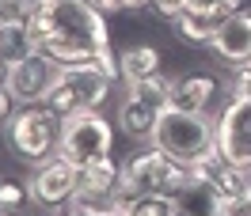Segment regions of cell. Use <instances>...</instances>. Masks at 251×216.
Masks as SVG:
<instances>
[{
    "mask_svg": "<svg viewBox=\"0 0 251 216\" xmlns=\"http://www.w3.org/2000/svg\"><path fill=\"white\" fill-rule=\"evenodd\" d=\"M31 31L38 53L53 57L57 65L92 61L103 46H110L107 16L92 0H38Z\"/></svg>",
    "mask_w": 251,
    "mask_h": 216,
    "instance_id": "cell-1",
    "label": "cell"
},
{
    "mask_svg": "<svg viewBox=\"0 0 251 216\" xmlns=\"http://www.w3.org/2000/svg\"><path fill=\"white\" fill-rule=\"evenodd\" d=\"M152 148L183 167H198L209 152H217V118L209 114H190V110L168 107L156 122Z\"/></svg>",
    "mask_w": 251,
    "mask_h": 216,
    "instance_id": "cell-2",
    "label": "cell"
},
{
    "mask_svg": "<svg viewBox=\"0 0 251 216\" xmlns=\"http://www.w3.org/2000/svg\"><path fill=\"white\" fill-rule=\"evenodd\" d=\"M4 140L16 159L23 163H46L57 155V144H61V118L38 103V107H16L12 118L4 122Z\"/></svg>",
    "mask_w": 251,
    "mask_h": 216,
    "instance_id": "cell-3",
    "label": "cell"
},
{
    "mask_svg": "<svg viewBox=\"0 0 251 216\" xmlns=\"http://www.w3.org/2000/svg\"><path fill=\"white\" fill-rule=\"evenodd\" d=\"M110 95V76L99 72L95 61L80 65H61V72L53 80V91L46 95V107L57 118H69L76 110H99Z\"/></svg>",
    "mask_w": 251,
    "mask_h": 216,
    "instance_id": "cell-4",
    "label": "cell"
},
{
    "mask_svg": "<svg viewBox=\"0 0 251 216\" xmlns=\"http://www.w3.org/2000/svg\"><path fill=\"white\" fill-rule=\"evenodd\" d=\"M194 171L168 159L164 152L149 148V152H137L122 163V186L133 194V197H175L183 186L190 182Z\"/></svg>",
    "mask_w": 251,
    "mask_h": 216,
    "instance_id": "cell-5",
    "label": "cell"
},
{
    "mask_svg": "<svg viewBox=\"0 0 251 216\" xmlns=\"http://www.w3.org/2000/svg\"><path fill=\"white\" fill-rule=\"evenodd\" d=\"M110 152H114V129L99 110H76V114L61 118L57 155H65L76 167H88L95 159H107Z\"/></svg>",
    "mask_w": 251,
    "mask_h": 216,
    "instance_id": "cell-6",
    "label": "cell"
},
{
    "mask_svg": "<svg viewBox=\"0 0 251 216\" xmlns=\"http://www.w3.org/2000/svg\"><path fill=\"white\" fill-rule=\"evenodd\" d=\"M76 190H80V167H76V163H69L65 155H53V159H46V163H38L34 174H31V182H27L31 205H34V209H42V213H57V209H65Z\"/></svg>",
    "mask_w": 251,
    "mask_h": 216,
    "instance_id": "cell-7",
    "label": "cell"
},
{
    "mask_svg": "<svg viewBox=\"0 0 251 216\" xmlns=\"http://www.w3.org/2000/svg\"><path fill=\"white\" fill-rule=\"evenodd\" d=\"M61 72V65L46 57V53H31L27 61L8 65V76H4V91L12 95L16 107H38L46 103V95L53 91V80Z\"/></svg>",
    "mask_w": 251,
    "mask_h": 216,
    "instance_id": "cell-8",
    "label": "cell"
},
{
    "mask_svg": "<svg viewBox=\"0 0 251 216\" xmlns=\"http://www.w3.org/2000/svg\"><path fill=\"white\" fill-rule=\"evenodd\" d=\"M217 152L228 163L251 167V99L232 95L217 114Z\"/></svg>",
    "mask_w": 251,
    "mask_h": 216,
    "instance_id": "cell-9",
    "label": "cell"
},
{
    "mask_svg": "<svg viewBox=\"0 0 251 216\" xmlns=\"http://www.w3.org/2000/svg\"><path fill=\"white\" fill-rule=\"evenodd\" d=\"M198 178L217 186V194L228 201V209L236 213H251V167H240V163H228L221 152H209L194 167Z\"/></svg>",
    "mask_w": 251,
    "mask_h": 216,
    "instance_id": "cell-10",
    "label": "cell"
},
{
    "mask_svg": "<svg viewBox=\"0 0 251 216\" xmlns=\"http://www.w3.org/2000/svg\"><path fill=\"white\" fill-rule=\"evenodd\" d=\"M213 53H217L225 65H244L251 61V12H236L221 23V31L213 34Z\"/></svg>",
    "mask_w": 251,
    "mask_h": 216,
    "instance_id": "cell-11",
    "label": "cell"
},
{
    "mask_svg": "<svg viewBox=\"0 0 251 216\" xmlns=\"http://www.w3.org/2000/svg\"><path fill=\"white\" fill-rule=\"evenodd\" d=\"M172 201H175V209L183 216H232L228 201L217 194V186L198 178V174H190V182L183 186Z\"/></svg>",
    "mask_w": 251,
    "mask_h": 216,
    "instance_id": "cell-12",
    "label": "cell"
},
{
    "mask_svg": "<svg viewBox=\"0 0 251 216\" xmlns=\"http://www.w3.org/2000/svg\"><path fill=\"white\" fill-rule=\"evenodd\" d=\"M164 110L152 107V103H145L137 95H126L122 103H118V129H122L129 140H149L152 144V133H156V122Z\"/></svg>",
    "mask_w": 251,
    "mask_h": 216,
    "instance_id": "cell-13",
    "label": "cell"
},
{
    "mask_svg": "<svg viewBox=\"0 0 251 216\" xmlns=\"http://www.w3.org/2000/svg\"><path fill=\"white\" fill-rule=\"evenodd\" d=\"M217 99V80L205 76V72H190V76L175 80V95H172V107L190 110V114H209Z\"/></svg>",
    "mask_w": 251,
    "mask_h": 216,
    "instance_id": "cell-14",
    "label": "cell"
},
{
    "mask_svg": "<svg viewBox=\"0 0 251 216\" xmlns=\"http://www.w3.org/2000/svg\"><path fill=\"white\" fill-rule=\"evenodd\" d=\"M31 53H38L31 23H0V57H4V65L27 61Z\"/></svg>",
    "mask_w": 251,
    "mask_h": 216,
    "instance_id": "cell-15",
    "label": "cell"
},
{
    "mask_svg": "<svg viewBox=\"0 0 251 216\" xmlns=\"http://www.w3.org/2000/svg\"><path fill=\"white\" fill-rule=\"evenodd\" d=\"M118 65H122L126 84H137V80H149V76H156V72H164L156 46H126L118 53Z\"/></svg>",
    "mask_w": 251,
    "mask_h": 216,
    "instance_id": "cell-16",
    "label": "cell"
},
{
    "mask_svg": "<svg viewBox=\"0 0 251 216\" xmlns=\"http://www.w3.org/2000/svg\"><path fill=\"white\" fill-rule=\"evenodd\" d=\"M80 190H122V167L110 155L80 167Z\"/></svg>",
    "mask_w": 251,
    "mask_h": 216,
    "instance_id": "cell-17",
    "label": "cell"
},
{
    "mask_svg": "<svg viewBox=\"0 0 251 216\" xmlns=\"http://www.w3.org/2000/svg\"><path fill=\"white\" fill-rule=\"evenodd\" d=\"M126 95H137V99H145V103L168 110V107H172V95H175V80L164 76V72H156V76H149V80L126 84Z\"/></svg>",
    "mask_w": 251,
    "mask_h": 216,
    "instance_id": "cell-18",
    "label": "cell"
},
{
    "mask_svg": "<svg viewBox=\"0 0 251 216\" xmlns=\"http://www.w3.org/2000/svg\"><path fill=\"white\" fill-rule=\"evenodd\" d=\"M175 31L183 34L187 42H213V34L221 31V23L217 19H209V16H202V12H190V8H183L179 12V19H175Z\"/></svg>",
    "mask_w": 251,
    "mask_h": 216,
    "instance_id": "cell-19",
    "label": "cell"
},
{
    "mask_svg": "<svg viewBox=\"0 0 251 216\" xmlns=\"http://www.w3.org/2000/svg\"><path fill=\"white\" fill-rule=\"evenodd\" d=\"M190 12H202V16L217 19V23H225L228 16H236V12H244V0H187Z\"/></svg>",
    "mask_w": 251,
    "mask_h": 216,
    "instance_id": "cell-20",
    "label": "cell"
},
{
    "mask_svg": "<svg viewBox=\"0 0 251 216\" xmlns=\"http://www.w3.org/2000/svg\"><path fill=\"white\" fill-rule=\"evenodd\" d=\"M38 0H0V23H31Z\"/></svg>",
    "mask_w": 251,
    "mask_h": 216,
    "instance_id": "cell-21",
    "label": "cell"
},
{
    "mask_svg": "<svg viewBox=\"0 0 251 216\" xmlns=\"http://www.w3.org/2000/svg\"><path fill=\"white\" fill-rule=\"evenodd\" d=\"M23 201H31V194H27V190H23L19 182H0V209L16 213Z\"/></svg>",
    "mask_w": 251,
    "mask_h": 216,
    "instance_id": "cell-22",
    "label": "cell"
},
{
    "mask_svg": "<svg viewBox=\"0 0 251 216\" xmlns=\"http://www.w3.org/2000/svg\"><path fill=\"white\" fill-rule=\"evenodd\" d=\"M92 61L99 65V72H107V76H110V84H118V80H122V65H118V53H114L110 46H103Z\"/></svg>",
    "mask_w": 251,
    "mask_h": 216,
    "instance_id": "cell-23",
    "label": "cell"
},
{
    "mask_svg": "<svg viewBox=\"0 0 251 216\" xmlns=\"http://www.w3.org/2000/svg\"><path fill=\"white\" fill-rule=\"evenodd\" d=\"M103 16H118V12H133V8H149V0H92Z\"/></svg>",
    "mask_w": 251,
    "mask_h": 216,
    "instance_id": "cell-24",
    "label": "cell"
},
{
    "mask_svg": "<svg viewBox=\"0 0 251 216\" xmlns=\"http://www.w3.org/2000/svg\"><path fill=\"white\" fill-rule=\"evenodd\" d=\"M149 8H152V12H156L160 19H179V12H183V8H187V0H149Z\"/></svg>",
    "mask_w": 251,
    "mask_h": 216,
    "instance_id": "cell-25",
    "label": "cell"
},
{
    "mask_svg": "<svg viewBox=\"0 0 251 216\" xmlns=\"http://www.w3.org/2000/svg\"><path fill=\"white\" fill-rule=\"evenodd\" d=\"M232 91H236V95H248V99H251V61L236 65V76H232Z\"/></svg>",
    "mask_w": 251,
    "mask_h": 216,
    "instance_id": "cell-26",
    "label": "cell"
},
{
    "mask_svg": "<svg viewBox=\"0 0 251 216\" xmlns=\"http://www.w3.org/2000/svg\"><path fill=\"white\" fill-rule=\"evenodd\" d=\"M12 110H16V103H12V95H8L4 87H0V125H4L8 118H12Z\"/></svg>",
    "mask_w": 251,
    "mask_h": 216,
    "instance_id": "cell-27",
    "label": "cell"
},
{
    "mask_svg": "<svg viewBox=\"0 0 251 216\" xmlns=\"http://www.w3.org/2000/svg\"><path fill=\"white\" fill-rule=\"evenodd\" d=\"M4 76H8V65H4V57H0V87H4Z\"/></svg>",
    "mask_w": 251,
    "mask_h": 216,
    "instance_id": "cell-28",
    "label": "cell"
},
{
    "mask_svg": "<svg viewBox=\"0 0 251 216\" xmlns=\"http://www.w3.org/2000/svg\"><path fill=\"white\" fill-rule=\"evenodd\" d=\"M0 216H16V213H8V209H0Z\"/></svg>",
    "mask_w": 251,
    "mask_h": 216,
    "instance_id": "cell-29",
    "label": "cell"
},
{
    "mask_svg": "<svg viewBox=\"0 0 251 216\" xmlns=\"http://www.w3.org/2000/svg\"><path fill=\"white\" fill-rule=\"evenodd\" d=\"M175 216H183V213H179V209H175Z\"/></svg>",
    "mask_w": 251,
    "mask_h": 216,
    "instance_id": "cell-30",
    "label": "cell"
},
{
    "mask_svg": "<svg viewBox=\"0 0 251 216\" xmlns=\"http://www.w3.org/2000/svg\"><path fill=\"white\" fill-rule=\"evenodd\" d=\"M65 216H73V213H69V209H65Z\"/></svg>",
    "mask_w": 251,
    "mask_h": 216,
    "instance_id": "cell-31",
    "label": "cell"
}]
</instances>
